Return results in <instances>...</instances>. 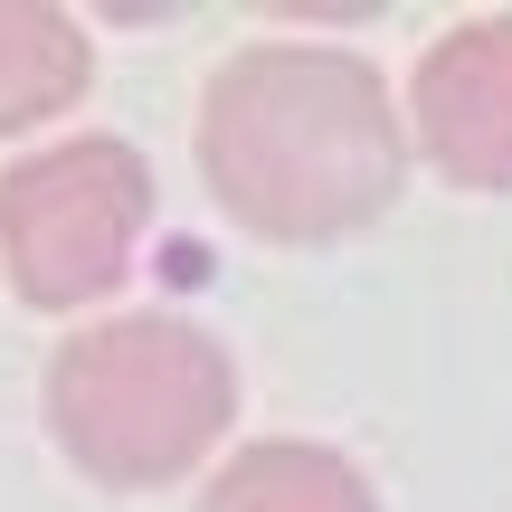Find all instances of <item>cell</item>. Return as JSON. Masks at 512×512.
Instances as JSON below:
<instances>
[{"mask_svg": "<svg viewBox=\"0 0 512 512\" xmlns=\"http://www.w3.org/2000/svg\"><path fill=\"white\" fill-rule=\"evenodd\" d=\"M408 133L456 190H512V19H465L418 57Z\"/></svg>", "mask_w": 512, "mask_h": 512, "instance_id": "obj_4", "label": "cell"}, {"mask_svg": "<svg viewBox=\"0 0 512 512\" xmlns=\"http://www.w3.org/2000/svg\"><path fill=\"white\" fill-rule=\"evenodd\" d=\"M190 143L209 200L266 247H332L370 228L408 181V124L389 105V76L304 38L228 57L200 95Z\"/></svg>", "mask_w": 512, "mask_h": 512, "instance_id": "obj_1", "label": "cell"}, {"mask_svg": "<svg viewBox=\"0 0 512 512\" xmlns=\"http://www.w3.org/2000/svg\"><path fill=\"white\" fill-rule=\"evenodd\" d=\"M200 512H380V494L313 437H256L200 484Z\"/></svg>", "mask_w": 512, "mask_h": 512, "instance_id": "obj_5", "label": "cell"}, {"mask_svg": "<svg viewBox=\"0 0 512 512\" xmlns=\"http://www.w3.org/2000/svg\"><path fill=\"white\" fill-rule=\"evenodd\" d=\"M152 228V162L124 133H67L0 171V266L38 313H86L124 285Z\"/></svg>", "mask_w": 512, "mask_h": 512, "instance_id": "obj_3", "label": "cell"}, {"mask_svg": "<svg viewBox=\"0 0 512 512\" xmlns=\"http://www.w3.org/2000/svg\"><path fill=\"white\" fill-rule=\"evenodd\" d=\"M57 456L105 494H152L219 456L238 427V361L190 313H114L48 351L38 380Z\"/></svg>", "mask_w": 512, "mask_h": 512, "instance_id": "obj_2", "label": "cell"}, {"mask_svg": "<svg viewBox=\"0 0 512 512\" xmlns=\"http://www.w3.org/2000/svg\"><path fill=\"white\" fill-rule=\"evenodd\" d=\"M95 86V48L48 0H0V133L57 124Z\"/></svg>", "mask_w": 512, "mask_h": 512, "instance_id": "obj_6", "label": "cell"}]
</instances>
